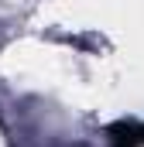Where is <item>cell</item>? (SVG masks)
I'll return each mask as SVG.
<instances>
[{"label":"cell","instance_id":"6da1fadb","mask_svg":"<svg viewBox=\"0 0 144 147\" xmlns=\"http://www.w3.org/2000/svg\"><path fill=\"white\" fill-rule=\"evenodd\" d=\"M107 134H110V147H144V123L141 120H120Z\"/></svg>","mask_w":144,"mask_h":147}]
</instances>
